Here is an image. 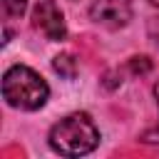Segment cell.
<instances>
[{"label": "cell", "mask_w": 159, "mask_h": 159, "mask_svg": "<svg viewBox=\"0 0 159 159\" xmlns=\"http://www.w3.org/2000/svg\"><path fill=\"white\" fill-rule=\"evenodd\" d=\"M89 17L109 30H119L132 20V2L129 0H94L89 7Z\"/></svg>", "instance_id": "obj_3"}, {"label": "cell", "mask_w": 159, "mask_h": 159, "mask_svg": "<svg viewBox=\"0 0 159 159\" xmlns=\"http://www.w3.org/2000/svg\"><path fill=\"white\" fill-rule=\"evenodd\" d=\"M32 25L47 37V40H65L67 27L62 10L55 5V0H40L32 10Z\"/></svg>", "instance_id": "obj_4"}, {"label": "cell", "mask_w": 159, "mask_h": 159, "mask_svg": "<svg viewBox=\"0 0 159 159\" xmlns=\"http://www.w3.org/2000/svg\"><path fill=\"white\" fill-rule=\"evenodd\" d=\"M47 94H50L47 82L25 65H12L2 75V97L10 107L32 112L47 102Z\"/></svg>", "instance_id": "obj_2"}, {"label": "cell", "mask_w": 159, "mask_h": 159, "mask_svg": "<svg viewBox=\"0 0 159 159\" xmlns=\"http://www.w3.org/2000/svg\"><path fill=\"white\" fill-rule=\"evenodd\" d=\"M129 67H132V72H137V75H147V72L152 70V60H149V57H132Z\"/></svg>", "instance_id": "obj_7"}, {"label": "cell", "mask_w": 159, "mask_h": 159, "mask_svg": "<svg viewBox=\"0 0 159 159\" xmlns=\"http://www.w3.org/2000/svg\"><path fill=\"white\" fill-rule=\"evenodd\" d=\"M142 142H147V144H159V124H157L154 129H147V132L142 134Z\"/></svg>", "instance_id": "obj_8"}, {"label": "cell", "mask_w": 159, "mask_h": 159, "mask_svg": "<svg viewBox=\"0 0 159 159\" xmlns=\"http://www.w3.org/2000/svg\"><path fill=\"white\" fill-rule=\"evenodd\" d=\"M149 2H152V5H154V7H159V0H149Z\"/></svg>", "instance_id": "obj_10"}, {"label": "cell", "mask_w": 159, "mask_h": 159, "mask_svg": "<svg viewBox=\"0 0 159 159\" xmlns=\"http://www.w3.org/2000/svg\"><path fill=\"white\" fill-rule=\"evenodd\" d=\"M154 97H157V102H159V82L154 84Z\"/></svg>", "instance_id": "obj_9"}, {"label": "cell", "mask_w": 159, "mask_h": 159, "mask_svg": "<svg viewBox=\"0 0 159 159\" xmlns=\"http://www.w3.org/2000/svg\"><path fill=\"white\" fill-rule=\"evenodd\" d=\"M52 67H55V72L57 75H62V77H67V80H72L75 75H77V60L72 57V55H57L55 60H52Z\"/></svg>", "instance_id": "obj_5"}, {"label": "cell", "mask_w": 159, "mask_h": 159, "mask_svg": "<svg viewBox=\"0 0 159 159\" xmlns=\"http://www.w3.org/2000/svg\"><path fill=\"white\" fill-rule=\"evenodd\" d=\"M25 7H27L25 0H2V12H5V17H20V15L25 12Z\"/></svg>", "instance_id": "obj_6"}, {"label": "cell", "mask_w": 159, "mask_h": 159, "mask_svg": "<svg viewBox=\"0 0 159 159\" xmlns=\"http://www.w3.org/2000/svg\"><path fill=\"white\" fill-rule=\"evenodd\" d=\"M99 144V132L89 114L75 112L65 119H60L50 129V147L60 152L62 157H82L89 154Z\"/></svg>", "instance_id": "obj_1"}]
</instances>
